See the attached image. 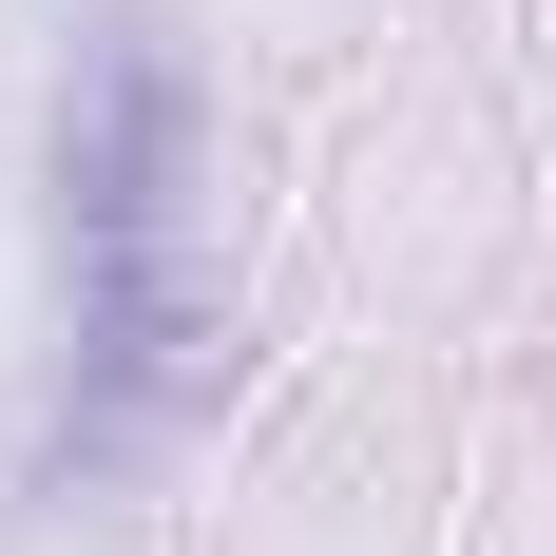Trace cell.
<instances>
[{
  "label": "cell",
  "instance_id": "1",
  "mask_svg": "<svg viewBox=\"0 0 556 556\" xmlns=\"http://www.w3.org/2000/svg\"><path fill=\"white\" fill-rule=\"evenodd\" d=\"M212 365V192H192V58L97 20L58 77V422L39 480H115Z\"/></svg>",
  "mask_w": 556,
  "mask_h": 556
}]
</instances>
